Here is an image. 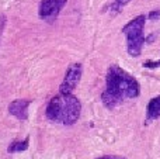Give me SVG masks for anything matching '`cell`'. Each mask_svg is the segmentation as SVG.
<instances>
[{"label": "cell", "mask_w": 160, "mask_h": 159, "mask_svg": "<svg viewBox=\"0 0 160 159\" xmlns=\"http://www.w3.org/2000/svg\"><path fill=\"white\" fill-rule=\"evenodd\" d=\"M83 73V66L82 64H72L68 69L66 75H65V79L62 82L61 87H59V92L61 95H69L75 90V87L78 86V83L80 82V78H82Z\"/></svg>", "instance_id": "277c9868"}, {"label": "cell", "mask_w": 160, "mask_h": 159, "mask_svg": "<svg viewBox=\"0 0 160 159\" xmlns=\"http://www.w3.org/2000/svg\"><path fill=\"white\" fill-rule=\"evenodd\" d=\"M129 2H131V0H115L111 8H112L114 13H119V10H121V8L124 7L125 4H128Z\"/></svg>", "instance_id": "9c48e42d"}, {"label": "cell", "mask_w": 160, "mask_h": 159, "mask_svg": "<svg viewBox=\"0 0 160 159\" xmlns=\"http://www.w3.org/2000/svg\"><path fill=\"white\" fill-rule=\"evenodd\" d=\"M28 142H30V138H25L24 141H17V142H13L10 146H8L7 151L10 154H14V152H22L28 148Z\"/></svg>", "instance_id": "ba28073f"}, {"label": "cell", "mask_w": 160, "mask_h": 159, "mask_svg": "<svg viewBox=\"0 0 160 159\" xmlns=\"http://www.w3.org/2000/svg\"><path fill=\"white\" fill-rule=\"evenodd\" d=\"M80 113H82V104L79 99L72 93L55 96L47 107V117L51 121L62 123L65 126L75 124L79 120Z\"/></svg>", "instance_id": "7a4b0ae2"}, {"label": "cell", "mask_w": 160, "mask_h": 159, "mask_svg": "<svg viewBox=\"0 0 160 159\" xmlns=\"http://www.w3.org/2000/svg\"><path fill=\"white\" fill-rule=\"evenodd\" d=\"M143 66L148 68V69H155V68H159L160 66V61H155V62L146 61V62H143Z\"/></svg>", "instance_id": "30bf717a"}, {"label": "cell", "mask_w": 160, "mask_h": 159, "mask_svg": "<svg viewBox=\"0 0 160 159\" xmlns=\"http://www.w3.org/2000/svg\"><path fill=\"white\" fill-rule=\"evenodd\" d=\"M4 24H6V17H4V14L0 13V38H2V33H3V28H4Z\"/></svg>", "instance_id": "7c38bea8"}, {"label": "cell", "mask_w": 160, "mask_h": 159, "mask_svg": "<svg viewBox=\"0 0 160 159\" xmlns=\"http://www.w3.org/2000/svg\"><path fill=\"white\" fill-rule=\"evenodd\" d=\"M97 159H125V158H121V156H112V155H104V156H100Z\"/></svg>", "instance_id": "4fadbf2b"}, {"label": "cell", "mask_w": 160, "mask_h": 159, "mask_svg": "<svg viewBox=\"0 0 160 159\" xmlns=\"http://www.w3.org/2000/svg\"><path fill=\"white\" fill-rule=\"evenodd\" d=\"M28 106H30V101L28 100H14L13 103L8 106V111H10V114H13L14 117L18 118V120H27Z\"/></svg>", "instance_id": "8992f818"}, {"label": "cell", "mask_w": 160, "mask_h": 159, "mask_svg": "<svg viewBox=\"0 0 160 159\" xmlns=\"http://www.w3.org/2000/svg\"><path fill=\"white\" fill-rule=\"evenodd\" d=\"M141 95L139 83L131 73L125 72L118 65H111L105 76V89L101 100L107 109L112 110L127 99H136Z\"/></svg>", "instance_id": "6da1fadb"}, {"label": "cell", "mask_w": 160, "mask_h": 159, "mask_svg": "<svg viewBox=\"0 0 160 159\" xmlns=\"http://www.w3.org/2000/svg\"><path fill=\"white\" fill-rule=\"evenodd\" d=\"M149 18L153 20V21H156V20L160 18V10H153L149 13Z\"/></svg>", "instance_id": "8fae6325"}, {"label": "cell", "mask_w": 160, "mask_h": 159, "mask_svg": "<svg viewBox=\"0 0 160 159\" xmlns=\"http://www.w3.org/2000/svg\"><path fill=\"white\" fill-rule=\"evenodd\" d=\"M68 0H42L39 4V17L48 23H52L59 16Z\"/></svg>", "instance_id": "5b68a950"}, {"label": "cell", "mask_w": 160, "mask_h": 159, "mask_svg": "<svg viewBox=\"0 0 160 159\" xmlns=\"http://www.w3.org/2000/svg\"><path fill=\"white\" fill-rule=\"evenodd\" d=\"M160 117V96H156L148 103L146 107V121L152 123V121L158 120Z\"/></svg>", "instance_id": "52a82bcc"}, {"label": "cell", "mask_w": 160, "mask_h": 159, "mask_svg": "<svg viewBox=\"0 0 160 159\" xmlns=\"http://www.w3.org/2000/svg\"><path fill=\"white\" fill-rule=\"evenodd\" d=\"M145 21H146V17L143 14L135 17L133 20H131L128 24L124 25L122 28V33L125 34V38H127V51L131 56L136 58V56L141 55L142 48L145 44Z\"/></svg>", "instance_id": "3957f363"}]
</instances>
